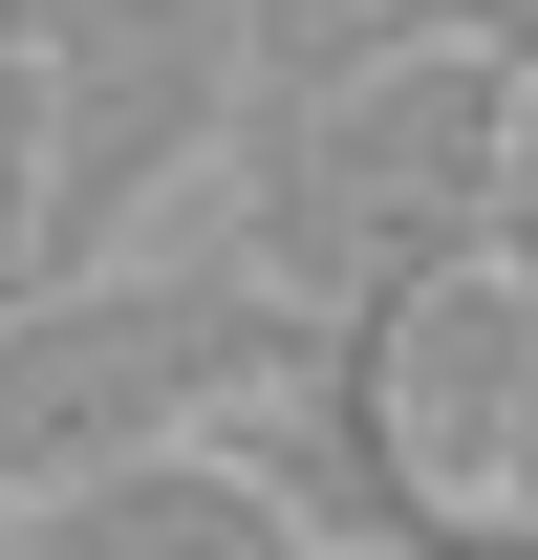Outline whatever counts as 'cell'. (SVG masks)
Wrapping results in <instances>:
<instances>
[{
  "label": "cell",
  "instance_id": "1",
  "mask_svg": "<svg viewBox=\"0 0 538 560\" xmlns=\"http://www.w3.org/2000/svg\"><path fill=\"white\" fill-rule=\"evenodd\" d=\"M517 108H538V66H495V44H388L302 108H237V151H215L237 237L215 259L280 280L302 324H366V302L517 237Z\"/></svg>",
  "mask_w": 538,
  "mask_h": 560
},
{
  "label": "cell",
  "instance_id": "2",
  "mask_svg": "<svg viewBox=\"0 0 538 560\" xmlns=\"http://www.w3.org/2000/svg\"><path fill=\"white\" fill-rule=\"evenodd\" d=\"M302 346H324V324H302L280 280H237V259H86V280H22V302H0V495L130 475V453H215Z\"/></svg>",
  "mask_w": 538,
  "mask_h": 560
},
{
  "label": "cell",
  "instance_id": "3",
  "mask_svg": "<svg viewBox=\"0 0 538 560\" xmlns=\"http://www.w3.org/2000/svg\"><path fill=\"white\" fill-rule=\"evenodd\" d=\"M22 86H44V280H86L151 195H195L237 151L259 44H237V0H44Z\"/></svg>",
  "mask_w": 538,
  "mask_h": 560
},
{
  "label": "cell",
  "instance_id": "4",
  "mask_svg": "<svg viewBox=\"0 0 538 560\" xmlns=\"http://www.w3.org/2000/svg\"><path fill=\"white\" fill-rule=\"evenodd\" d=\"M22 560H324L237 453H130V475H66L22 495Z\"/></svg>",
  "mask_w": 538,
  "mask_h": 560
},
{
  "label": "cell",
  "instance_id": "5",
  "mask_svg": "<svg viewBox=\"0 0 538 560\" xmlns=\"http://www.w3.org/2000/svg\"><path fill=\"white\" fill-rule=\"evenodd\" d=\"M44 280V86L0 66V302Z\"/></svg>",
  "mask_w": 538,
  "mask_h": 560
},
{
  "label": "cell",
  "instance_id": "6",
  "mask_svg": "<svg viewBox=\"0 0 538 560\" xmlns=\"http://www.w3.org/2000/svg\"><path fill=\"white\" fill-rule=\"evenodd\" d=\"M22 22H44V0H0V66H22Z\"/></svg>",
  "mask_w": 538,
  "mask_h": 560
}]
</instances>
